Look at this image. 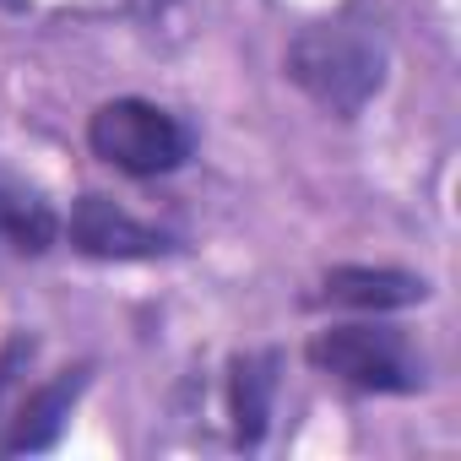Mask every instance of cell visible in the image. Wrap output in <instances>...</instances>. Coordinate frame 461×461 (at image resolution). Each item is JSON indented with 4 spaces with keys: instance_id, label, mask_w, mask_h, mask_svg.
Listing matches in <instances>:
<instances>
[{
    "instance_id": "1",
    "label": "cell",
    "mask_w": 461,
    "mask_h": 461,
    "mask_svg": "<svg viewBox=\"0 0 461 461\" xmlns=\"http://www.w3.org/2000/svg\"><path fill=\"white\" fill-rule=\"evenodd\" d=\"M288 77L337 120L364 114V104L385 82V39L369 17L337 12L326 23H310L288 44Z\"/></svg>"
},
{
    "instance_id": "2",
    "label": "cell",
    "mask_w": 461,
    "mask_h": 461,
    "mask_svg": "<svg viewBox=\"0 0 461 461\" xmlns=\"http://www.w3.org/2000/svg\"><path fill=\"white\" fill-rule=\"evenodd\" d=\"M87 147L93 158H104L109 168L120 174H136V179H158V174H174L190 163V125L179 114H168L163 104H147V98H114V104H98L93 120H87Z\"/></svg>"
},
{
    "instance_id": "3",
    "label": "cell",
    "mask_w": 461,
    "mask_h": 461,
    "mask_svg": "<svg viewBox=\"0 0 461 461\" xmlns=\"http://www.w3.org/2000/svg\"><path fill=\"white\" fill-rule=\"evenodd\" d=\"M310 364L375 396H402L423 385V358L402 331H385V326H331L310 342Z\"/></svg>"
},
{
    "instance_id": "4",
    "label": "cell",
    "mask_w": 461,
    "mask_h": 461,
    "mask_svg": "<svg viewBox=\"0 0 461 461\" xmlns=\"http://www.w3.org/2000/svg\"><path fill=\"white\" fill-rule=\"evenodd\" d=\"M66 234L82 256L93 261H158V256H174L179 245L163 234V228L141 222L136 212H125L120 201L109 195H82L71 206V222H66Z\"/></svg>"
},
{
    "instance_id": "5",
    "label": "cell",
    "mask_w": 461,
    "mask_h": 461,
    "mask_svg": "<svg viewBox=\"0 0 461 461\" xmlns=\"http://www.w3.org/2000/svg\"><path fill=\"white\" fill-rule=\"evenodd\" d=\"M82 391H87V369H60V375L28 385V391L17 396V407L0 418V423H6V434H0V450H6V456L50 450V445L60 439V429H66V418H71V407H77Z\"/></svg>"
},
{
    "instance_id": "6",
    "label": "cell",
    "mask_w": 461,
    "mask_h": 461,
    "mask_svg": "<svg viewBox=\"0 0 461 461\" xmlns=\"http://www.w3.org/2000/svg\"><path fill=\"white\" fill-rule=\"evenodd\" d=\"M60 234V217L44 201V190H33L23 174L0 168V256L6 261H28L44 256Z\"/></svg>"
},
{
    "instance_id": "7",
    "label": "cell",
    "mask_w": 461,
    "mask_h": 461,
    "mask_svg": "<svg viewBox=\"0 0 461 461\" xmlns=\"http://www.w3.org/2000/svg\"><path fill=\"white\" fill-rule=\"evenodd\" d=\"M321 299L342 310H407L429 299V283L412 272H391V267H337L321 283Z\"/></svg>"
},
{
    "instance_id": "8",
    "label": "cell",
    "mask_w": 461,
    "mask_h": 461,
    "mask_svg": "<svg viewBox=\"0 0 461 461\" xmlns=\"http://www.w3.org/2000/svg\"><path fill=\"white\" fill-rule=\"evenodd\" d=\"M272 391H277V358L272 353L234 358V375H228V407H234V429H240L245 445L261 439V429L272 418Z\"/></svg>"
},
{
    "instance_id": "9",
    "label": "cell",
    "mask_w": 461,
    "mask_h": 461,
    "mask_svg": "<svg viewBox=\"0 0 461 461\" xmlns=\"http://www.w3.org/2000/svg\"><path fill=\"white\" fill-rule=\"evenodd\" d=\"M125 6H131L136 17H163V12L174 6V0H125Z\"/></svg>"
}]
</instances>
